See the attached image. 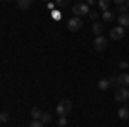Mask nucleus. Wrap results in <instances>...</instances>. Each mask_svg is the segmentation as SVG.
Wrapping results in <instances>:
<instances>
[{"label":"nucleus","mask_w":129,"mask_h":127,"mask_svg":"<svg viewBox=\"0 0 129 127\" xmlns=\"http://www.w3.org/2000/svg\"><path fill=\"white\" fill-rule=\"evenodd\" d=\"M72 14L76 17H83V16H88L89 14V5L88 4H74L72 5Z\"/></svg>","instance_id":"nucleus-1"},{"label":"nucleus","mask_w":129,"mask_h":127,"mask_svg":"<svg viewBox=\"0 0 129 127\" xmlns=\"http://www.w3.org/2000/svg\"><path fill=\"white\" fill-rule=\"evenodd\" d=\"M129 100V88L126 86H119V88H115V101H119V103H126Z\"/></svg>","instance_id":"nucleus-2"},{"label":"nucleus","mask_w":129,"mask_h":127,"mask_svg":"<svg viewBox=\"0 0 129 127\" xmlns=\"http://www.w3.org/2000/svg\"><path fill=\"white\" fill-rule=\"evenodd\" d=\"M71 108H72V103H71L69 100H62L59 105H57V113H59V117H67Z\"/></svg>","instance_id":"nucleus-3"},{"label":"nucleus","mask_w":129,"mask_h":127,"mask_svg":"<svg viewBox=\"0 0 129 127\" xmlns=\"http://www.w3.org/2000/svg\"><path fill=\"white\" fill-rule=\"evenodd\" d=\"M67 28H69V31H79L81 28H83V19L72 16V17L67 21Z\"/></svg>","instance_id":"nucleus-4"},{"label":"nucleus","mask_w":129,"mask_h":127,"mask_svg":"<svg viewBox=\"0 0 129 127\" xmlns=\"http://www.w3.org/2000/svg\"><path fill=\"white\" fill-rule=\"evenodd\" d=\"M93 48L96 50V52H103V50L107 48V39H105V36H96L95 38V41H93Z\"/></svg>","instance_id":"nucleus-5"},{"label":"nucleus","mask_w":129,"mask_h":127,"mask_svg":"<svg viewBox=\"0 0 129 127\" xmlns=\"http://www.w3.org/2000/svg\"><path fill=\"white\" fill-rule=\"evenodd\" d=\"M110 38L114 39V41L122 39V38H124V28H122V26H115V28H112V29H110Z\"/></svg>","instance_id":"nucleus-6"},{"label":"nucleus","mask_w":129,"mask_h":127,"mask_svg":"<svg viewBox=\"0 0 129 127\" xmlns=\"http://www.w3.org/2000/svg\"><path fill=\"white\" fill-rule=\"evenodd\" d=\"M117 22H119V26H122V28H129V14H120Z\"/></svg>","instance_id":"nucleus-7"},{"label":"nucleus","mask_w":129,"mask_h":127,"mask_svg":"<svg viewBox=\"0 0 129 127\" xmlns=\"http://www.w3.org/2000/svg\"><path fill=\"white\" fill-rule=\"evenodd\" d=\"M119 84H120V86H126V88L129 86V74H127V72L119 74Z\"/></svg>","instance_id":"nucleus-8"},{"label":"nucleus","mask_w":129,"mask_h":127,"mask_svg":"<svg viewBox=\"0 0 129 127\" xmlns=\"http://www.w3.org/2000/svg\"><path fill=\"white\" fill-rule=\"evenodd\" d=\"M102 19L105 21V22H112V21L115 19V16H114V12H110V10H105V12L102 14Z\"/></svg>","instance_id":"nucleus-9"},{"label":"nucleus","mask_w":129,"mask_h":127,"mask_svg":"<svg viewBox=\"0 0 129 127\" xmlns=\"http://www.w3.org/2000/svg\"><path fill=\"white\" fill-rule=\"evenodd\" d=\"M31 4H33V0H17V5H19V9H22V10L29 9Z\"/></svg>","instance_id":"nucleus-10"},{"label":"nucleus","mask_w":129,"mask_h":127,"mask_svg":"<svg viewBox=\"0 0 129 127\" xmlns=\"http://www.w3.org/2000/svg\"><path fill=\"white\" fill-rule=\"evenodd\" d=\"M93 33H95L96 36H100V34L103 33V24H102V22H93Z\"/></svg>","instance_id":"nucleus-11"},{"label":"nucleus","mask_w":129,"mask_h":127,"mask_svg":"<svg viewBox=\"0 0 129 127\" xmlns=\"http://www.w3.org/2000/svg\"><path fill=\"white\" fill-rule=\"evenodd\" d=\"M119 118H122V120H127V118H129V110H127V107L119 108Z\"/></svg>","instance_id":"nucleus-12"},{"label":"nucleus","mask_w":129,"mask_h":127,"mask_svg":"<svg viewBox=\"0 0 129 127\" xmlns=\"http://www.w3.org/2000/svg\"><path fill=\"white\" fill-rule=\"evenodd\" d=\"M41 115H43V112H41L40 108H33V110H31V117H33V120H40Z\"/></svg>","instance_id":"nucleus-13"},{"label":"nucleus","mask_w":129,"mask_h":127,"mask_svg":"<svg viewBox=\"0 0 129 127\" xmlns=\"http://www.w3.org/2000/svg\"><path fill=\"white\" fill-rule=\"evenodd\" d=\"M110 2H112V0H98V7L103 10V12H105V10H109Z\"/></svg>","instance_id":"nucleus-14"},{"label":"nucleus","mask_w":129,"mask_h":127,"mask_svg":"<svg viewBox=\"0 0 129 127\" xmlns=\"http://www.w3.org/2000/svg\"><path fill=\"white\" fill-rule=\"evenodd\" d=\"M109 82H110V86H115V88H119L120 84H119V76H115V74H112L109 77Z\"/></svg>","instance_id":"nucleus-15"},{"label":"nucleus","mask_w":129,"mask_h":127,"mask_svg":"<svg viewBox=\"0 0 129 127\" xmlns=\"http://www.w3.org/2000/svg\"><path fill=\"white\" fill-rule=\"evenodd\" d=\"M98 88L103 91V89H109L110 88V82H109V79H102V81H98Z\"/></svg>","instance_id":"nucleus-16"},{"label":"nucleus","mask_w":129,"mask_h":127,"mask_svg":"<svg viewBox=\"0 0 129 127\" xmlns=\"http://www.w3.org/2000/svg\"><path fill=\"white\" fill-rule=\"evenodd\" d=\"M40 120H41V124H48V122H52V115L50 113H43Z\"/></svg>","instance_id":"nucleus-17"},{"label":"nucleus","mask_w":129,"mask_h":127,"mask_svg":"<svg viewBox=\"0 0 129 127\" xmlns=\"http://www.w3.org/2000/svg\"><path fill=\"white\" fill-rule=\"evenodd\" d=\"M55 4H57L59 7H67L71 4V0H55Z\"/></svg>","instance_id":"nucleus-18"},{"label":"nucleus","mask_w":129,"mask_h":127,"mask_svg":"<svg viewBox=\"0 0 129 127\" xmlns=\"http://www.w3.org/2000/svg\"><path fill=\"white\" fill-rule=\"evenodd\" d=\"M52 17H53V19L57 21V19H62V12H59V10H52Z\"/></svg>","instance_id":"nucleus-19"},{"label":"nucleus","mask_w":129,"mask_h":127,"mask_svg":"<svg viewBox=\"0 0 129 127\" xmlns=\"http://www.w3.org/2000/svg\"><path fill=\"white\" fill-rule=\"evenodd\" d=\"M89 19H93V21H96L98 19V12H96V10H89Z\"/></svg>","instance_id":"nucleus-20"},{"label":"nucleus","mask_w":129,"mask_h":127,"mask_svg":"<svg viewBox=\"0 0 129 127\" xmlns=\"http://www.w3.org/2000/svg\"><path fill=\"white\" fill-rule=\"evenodd\" d=\"M127 9H129L127 5H126V4H122V5H119V9H117V10H119L120 14H127Z\"/></svg>","instance_id":"nucleus-21"},{"label":"nucleus","mask_w":129,"mask_h":127,"mask_svg":"<svg viewBox=\"0 0 129 127\" xmlns=\"http://www.w3.org/2000/svg\"><path fill=\"white\" fill-rule=\"evenodd\" d=\"M7 120H9V113L7 112H2L0 113V122H7Z\"/></svg>","instance_id":"nucleus-22"},{"label":"nucleus","mask_w":129,"mask_h":127,"mask_svg":"<svg viewBox=\"0 0 129 127\" xmlns=\"http://www.w3.org/2000/svg\"><path fill=\"white\" fill-rule=\"evenodd\" d=\"M45 124H41V120H33L29 124V127H43Z\"/></svg>","instance_id":"nucleus-23"},{"label":"nucleus","mask_w":129,"mask_h":127,"mask_svg":"<svg viewBox=\"0 0 129 127\" xmlns=\"http://www.w3.org/2000/svg\"><path fill=\"white\" fill-rule=\"evenodd\" d=\"M119 67L122 69V70H126V69L129 67V62H126V60H120V62H119Z\"/></svg>","instance_id":"nucleus-24"},{"label":"nucleus","mask_w":129,"mask_h":127,"mask_svg":"<svg viewBox=\"0 0 129 127\" xmlns=\"http://www.w3.org/2000/svg\"><path fill=\"white\" fill-rule=\"evenodd\" d=\"M67 125V118L66 117H60L59 118V127H66Z\"/></svg>","instance_id":"nucleus-25"},{"label":"nucleus","mask_w":129,"mask_h":127,"mask_svg":"<svg viewBox=\"0 0 129 127\" xmlns=\"http://www.w3.org/2000/svg\"><path fill=\"white\" fill-rule=\"evenodd\" d=\"M112 2H114V4H117V5H122V4H126L127 0H112Z\"/></svg>","instance_id":"nucleus-26"},{"label":"nucleus","mask_w":129,"mask_h":127,"mask_svg":"<svg viewBox=\"0 0 129 127\" xmlns=\"http://www.w3.org/2000/svg\"><path fill=\"white\" fill-rule=\"evenodd\" d=\"M96 4V0H88V5H95Z\"/></svg>","instance_id":"nucleus-27"},{"label":"nucleus","mask_w":129,"mask_h":127,"mask_svg":"<svg viewBox=\"0 0 129 127\" xmlns=\"http://www.w3.org/2000/svg\"><path fill=\"white\" fill-rule=\"evenodd\" d=\"M43 2H50V0H43Z\"/></svg>","instance_id":"nucleus-28"},{"label":"nucleus","mask_w":129,"mask_h":127,"mask_svg":"<svg viewBox=\"0 0 129 127\" xmlns=\"http://www.w3.org/2000/svg\"><path fill=\"white\" fill-rule=\"evenodd\" d=\"M127 7H129V0H127Z\"/></svg>","instance_id":"nucleus-29"},{"label":"nucleus","mask_w":129,"mask_h":127,"mask_svg":"<svg viewBox=\"0 0 129 127\" xmlns=\"http://www.w3.org/2000/svg\"><path fill=\"white\" fill-rule=\"evenodd\" d=\"M7 2H10V0H7Z\"/></svg>","instance_id":"nucleus-30"}]
</instances>
